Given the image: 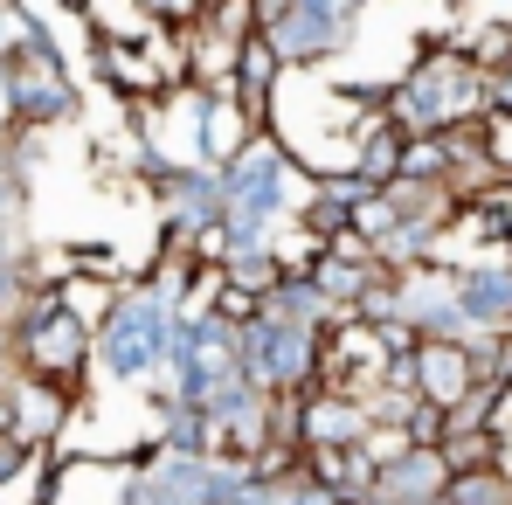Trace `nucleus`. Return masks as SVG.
<instances>
[{
	"instance_id": "f257e3e1",
	"label": "nucleus",
	"mask_w": 512,
	"mask_h": 505,
	"mask_svg": "<svg viewBox=\"0 0 512 505\" xmlns=\"http://www.w3.org/2000/svg\"><path fill=\"white\" fill-rule=\"evenodd\" d=\"M250 7H256V35H270V28H277V21H284L298 0H250Z\"/></svg>"
}]
</instances>
